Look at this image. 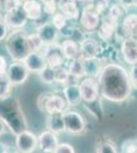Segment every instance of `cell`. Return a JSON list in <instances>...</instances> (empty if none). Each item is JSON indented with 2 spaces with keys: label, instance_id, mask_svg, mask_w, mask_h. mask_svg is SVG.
<instances>
[{
  "label": "cell",
  "instance_id": "60d3db41",
  "mask_svg": "<svg viewBox=\"0 0 137 153\" xmlns=\"http://www.w3.org/2000/svg\"><path fill=\"white\" fill-rule=\"evenodd\" d=\"M4 130H5V126H4L3 122H2V120H0V137H1V136L3 135Z\"/></svg>",
  "mask_w": 137,
  "mask_h": 153
},
{
  "label": "cell",
  "instance_id": "4dcf8cb0",
  "mask_svg": "<svg viewBox=\"0 0 137 153\" xmlns=\"http://www.w3.org/2000/svg\"><path fill=\"white\" fill-rule=\"evenodd\" d=\"M51 24L57 31H61L67 26V19L63 13L57 12V13H54L53 16H52Z\"/></svg>",
  "mask_w": 137,
  "mask_h": 153
},
{
  "label": "cell",
  "instance_id": "603a6c76",
  "mask_svg": "<svg viewBox=\"0 0 137 153\" xmlns=\"http://www.w3.org/2000/svg\"><path fill=\"white\" fill-rule=\"evenodd\" d=\"M58 6L61 11V13H63L66 19H75L79 16V8L76 2L71 1V0H64L59 2Z\"/></svg>",
  "mask_w": 137,
  "mask_h": 153
},
{
  "label": "cell",
  "instance_id": "7bdbcfd3",
  "mask_svg": "<svg viewBox=\"0 0 137 153\" xmlns=\"http://www.w3.org/2000/svg\"><path fill=\"white\" fill-rule=\"evenodd\" d=\"M19 1H21V2H23V3H24V2H26V1H28V0H19Z\"/></svg>",
  "mask_w": 137,
  "mask_h": 153
},
{
  "label": "cell",
  "instance_id": "5bb4252c",
  "mask_svg": "<svg viewBox=\"0 0 137 153\" xmlns=\"http://www.w3.org/2000/svg\"><path fill=\"white\" fill-rule=\"evenodd\" d=\"M37 141H38V146L44 153H53L58 145L56 135L48 130L41 133L37 138Z\"/></svg>",
  "mask_w": 137,
  "mask_h": 153
},
{
  "label": "cell",
  "instance_id": "30bf717a",
  "mask_svg": "<svg viewBox=\"0 0 137 153\" xmlns=\"http://www.w3.org/2000/svg\"><path fill=\"white\" fill-rule=\"evenodd\" d=\"M2 19L6 24L7 28H11L14 30L22 29L27 24V21H28L22 5L12 9L11 11L7 12Z\"/></svg>",
  "mask_w": 137,
  "mask_h": 153
},
{
  "label": "cell",
  "instance_id": "7a4b0ae2",
  "mask_svg": "<svg viewBox=\"0 0 137 153\" xmlns=\"http://www.w3.org/2000/svg\"><path fill=\"white\" fill-rule=\"evenodd\" d=\"M0 120L16 136L28 129L21 104L19 100L12 96L0 99Z\"/></svg>",
  "mask_w": 137,
  "mask_h": 153
},
{
  "label": "cell",
  "instance_id": "836d02e7",
  "mask_svg": "<svg viewBox=\"0 0 137 153\" xmlns=\"http://www.w3.org/2000/svg\"><path fill=\"white\" fill-rule=\"evenodd\" d=\"M57 2L56 0H46L43 2V10L45 13L53 16V13H55L56 8H57Z\"/></svg>",
  "mask_w": 137,
  "mask_h": 153
},
{
  "label": "cell",
  "instance_id": "4fadbf2b",
  "mask_svg": "<svg viewBox=\"0 0 137 153\" xmlns=\"http://www.w3.org/2000/svg\"><path fill=\"white\" fill-rule=\"evenodd\" d=\"M100 16L95 11L93 6H88L84 8L82 12L80 23L86 31H94L99 25Z\"/></svg>",
  "mask_w": 137,
  "mask_h": 153
},
{
  "label": "cell",
  "instance_id": "83f0119b",
  "mask_svg": "<svg viewBox=\"0 0 137 153\" xmlns=\"http://www.w3.org/2000/svg\"><path fill=\"white\" fill-rule=\"evenodd\" d=\"M97 153H118V150L113 142L106 140L97 145Z\"/></svg>",
  "mask_w": 137,
  "mask_h": 153
},
{
  "label": "cell",
  "instance_id": "277c9868",
  "mask_svg": "<svg viewBox=\"0 0 137 153\" xmlns=\"http://www.w3.org/2000/svg\"><path fill=\"white\" fill-rule=\"evenodd\" d=\"M38 108L47 114L52 113H64L68 110V103L66 99L61 95L53 94V93H41L37 99Z\"/></svg>",
  "mask_w": 137,
  "mask_h": 153
},
{
  "label": "cell",
  "instance_id": "1f68e13d",
  "mask_svg": "<svg viewBox=\"0 0 137 153\" xmlns=\"http://www.w3.org/2000/svg\"><path fill=\"white\" fill-rule=\"evenodd\" d=\"M124 14V10L122 8L121 5H118V4H114L113 6L109 8V13L108 18L109 19H112L115 23H118V21L120 19Z\"/></svg>",
  "mask_w": 137,
  "mask_h": 153
},
{
  "label": "cell",
  "instance_id": "bcb514c9",
  "mask_svg": "<svg viewBox=\"0 0 137 153\" xmlns=\"http://www.w3.org/2000/svg\"><path fill=\"white\" fill-rule=\"evenodd\" d=\"M41 1H42V2H44V1H46V0H41Z\"/></svg>",
  "mask_w": 137,
  "mask_h": 153
},
{
  "label": "cell",
  "instance_id": "9a60e30c",
  "mask_svg": "<svg viewBox=\"0 0 137 153\" xmlns=\"http://www.w3.org/2000/svg\"><path fill=\"white\" fill-rule=\"evenodd\" d=\"M100 51V45L94 39H85L80 44V58L82 59L98 57Z\"/></svg>",
  "mask_w": 137,
  "mask_h": 153
},
{
  "label": "cell",
  "instance_id": "8d00e7d4",
  "mask_svg": "<svg viewBox=\"0 0 137 153\" xmlns=\"http://www.w3.org/2000/svg\"><path fill=\"white\" fill-rule=\"evenodd\" d=\"M7 26L2 19H0V41L4 40L7 36Z\"/></svg>",
  "mask_w": 137,
  "mask_h": 153
},
{
  "label": "cell",
  "instance_id": "ab89813d",
  "mask_svg": "<svg viewBox=\"0 0 137 153\" xmlns=\"http://www.w3.org/2000/svg\"><path fill=\"white\" fill-rule=\"evenodd\" d=\"M121 6L129 7V6H136V0H119Z\"/></svg>",
  "mask_w": 137,
  "mask_h": 153
},
{
  "label": "cell",
  "instance_id": "f35d334b",
  "mask_svg": "<svg viewBox=\"0 0 137 153\" xmlns=\"http://www.w3.org/2000/svg\"><path fill=\"white\" fill-rule=\"evenodd\" d=\"M106 2L99 1L98 3L96 4V6L94 7V9H95V11L99 14V16H100V14L104 11V9H106Z\"/></svg>",
  "mask_w": 137,
  "mask_h": 153
},
{
  "label": "cell",
  "instance_id": "cb8c5ba5",
  "mask_svg": "<svg viewBox=\"0 0 137 153\" xmlns=\"http://www.w3.org/2000/svg\"><path fill=\"white\" fill-rule=\"evenodd\" d=\"M68 73L70 76H74L76 79H81L85 75L83 68V62H82V58H76L71 60V63L69 65Z\"/></svg>",
  "mask_w": 137,
  "mask_h": 153
},
{
  "label": "cell",
  "instance_id": "f546056e",
  "mask_svg": "<svg viewBox=\"0 0 137 153\" xmlns=\"http://www.w3.org/2000/svg\"><path fill=\"white\" fill-rule=\"evenodd\" d=\"M54 82H57L59 84H64L69 81L70 75L68 73V70L64 68H58L54 70Z\"/></svg>",
  "mask_w": 137,
  "mask_h": 153
},
{
  "label": "cell",
  "instance_id": "b9f144b4",
  "mask_svg": "<svg viewBox=\"0 0 137 153\" xmlns=\"http://www.w3.org/2000/svg\"><path fill=\"white\" fill-rule=\"evenodd\" d=\"M81 1H86V2H92L93 0H81Z\"/></svg>",
  "mask_w": 137,
  "mask_h": 153
},
{
  "label": "cell",
  "instance_id": "2e32d148",
  "mask_svg": "<svg viewBox=\"0 0 137 153\" xmlns=\"http://www.w3.org/2000/svg\"><path fill=\"white\" fill-rule=\"evenodd\" d=\"M37 34L40 36L45 45L52 44L56 39L57 30L52 26L51 23H43L37 27Z\"/></svg>",
  "mask_w": 137,
  "mask_h": 153
},
{
  "label": "cell",
  "instance_id": "d6a6232c",
  "mask_svg": "<svg viewBox=\"0 0 137 153\" xmlns=\"http://www.w3.org/2000/svg\"><path fill=\"white\" fill-rule=\"evenodd\" d=\"M122 153H136V139H127L121 146Z\"/></svg>",
  "mask_w": 137,
  "mask_h": 153
},
{
  "label": "cell",
  "instance_id": "f6af8a7d",
  "mask_svg": "<svg viewBox=\"0 0 137 153\" xmlns=\"http://www.w3.org/2000/svg\"><path fill=\"white\" fill-rule=\"evenodd\" d=\"M101 1H103V2H106V1H108V0H101Z\"/></svg>",
  "mask_w": 137,
  "mask_h": 153
},
{
  "label": "cell",
  "instance_id": "e0dca14e",
  "mask_svg": "<svg viewBox=\"0 0 137 153\" xmlns=\"http://www.w3.org/2000/svg\"><path fill=\"white\" fill-rule=\"evenodd\" d=\"M61 50L66 59L73 60L80 58V45L72 39H67L61 45Z\"/></svg>",
  "mask_w": 137,
  "mask_h": 153
},
{
  "label": "cell",
  "instance_id": "ee69618b",
  "mask_svg": "<svg viewBox=\"0 0 137 153\" xmlns=\"http://www.w3.org/2000/svg\"><path fill=\"white\" fill-rule=\"evenodd\" d=\"M71 1H74V2H76V1H81V0H71Z\"/></svg>",
  "mask_w": 137,
  "mask_h": 153
},
{
  "label": "cell",
  "instance_id": "7402d4cb",
  "mask_svg": "<svg viewBox=\"0 0 137 153\" xmlns=\"http://www.w3.org/2000/svg\"><path fill=\"white\" fill-rule=\"evenodd\" d=\"M116 29H117V23H115V22L109 19V18H106L104 21L103 22V24H101L100 28H99L98 36L103 41H109L114 37Z\"/></svg>",
  "mask_w": 137,
  "mask_h": 153
},
{
  "label": "cell",
  "instance_id": "e575fe53",
  "mask_svg": "<svg viewBox=\"0 0 137 153\" xmlns=\"http://www.w3.org/2000/svg\"><path fill=\"white\" fill-rule=\"evenodd\" d=\"M53 153H75V149L72 145L68 143H61L58 144Z\"/></svg>",
  "mask_w": 137,
  "mask_h": 153
},
{
  "label": "cell",
  "instance_id": "74e56055",
  "mask_svg": "<svg viewBox=\"0 0 137 153\" xmlns=\"http://www.w3.org/2000/svg\"><path fill=\"white\" fill-rule=\"evenodd\" d=\"M7 71V63L4 56L0 55V75H5Z\"/></svg>",
  "mask_w": 137,
  "mask_h": 153
},
{
  "label": "cell",
  "instance_id": "f1b7e54d",
  "mask_svg": "<svg viewBox=\"0 0 137 153\" xmlns=\"http://www.w3.org/2000/svg\"><path fill=\"white\" fill-rule=\"evenodd\" d=\"M54 70L49 66H46L43 71L39 74L40 76V79L42 81V83L47 84V85H50V84L54 83Z\"/></svg>",
  "mask_w": 137,
  "mask_h": 153
},
{
  "label": "cell",
  "instance_id": "3957f363",
  "mask_svg": "<svg viewBox=\"0 0 137 153\" xmlns=\"http://www.w3.org/2000/svg\"><path fill=\"white\" fill-rule=\"evenodd\" d=\"M5 47L7 52L14 61H23L30 53L27 33L21 29L12 31L6 37Z\"/></svg>",
  "mask_w": 137,
  "mask_h": 153
},
{
  "label": "cell",
  "instance_id": "ac0fdd59",
  "mask_svg": "<svg viewBox=\"0 0 137 153\" xmlns=\"http://www.w3.org/2000/svg\"><path fill=\"white\" fill-rule=\"evenodd\" d=\"M64 98L66 99L68 106H77L81 103L82 98L80 94L79 85L70 84L64 89Z\"/></svg>",
  "mask_w": 137,
  "mask_h": 153
},
{
  "label": "cell",
  "instance_id": "7c38bea8",
  "mask_svg": "<svg viewBox=\"0 0 137 153\" xmlns=\"http://www.w3.org/2000/svg\"><path fill=\"white\" fill-rule=\"evenodd\" d=\"M121 53L124 60L130 65L137 63V42L135 38H127L122 42Z\"/></svg>",
  "mask_w": 137,
  "mask_h": 153
},
{
  "label": "cell",
  "instance_id": "8992f818",
  "mask_svg": "<svg viewBox=\"0 0 137 153\" xmlns=\"http://www.w3.org/2000/svg\"><path fill=\"white\" fill-rule=\"evenodd\" d=\"M80 89V94L82 101L89 104V103L95 102L99 97V88L98 83L93 78H86L84 79L79 85Z\"/></svg>",
  "mask_w": 137,
  "mask_h": 153
},
{
  "label": "cell",
  "instance_id": "ba28073f",
  "mask_svg": "<svg viewBox=\"0 0 137 153\" xmlns=\"http://www.w3.org/2000/svg\"><path fill=\"white\" fill-rule=\"evenodd\" d=\"M16 145L19 152L32 153L37 148L38 141H37V137L33 133L26 130L16 135Z\"/></svg>",
  "mask_w": 137,
  "mask_h": 153
},
{
  "label": "cell",
  "instance_id": "d4e9b609",
  "mask_svg": "<svg viewBox=\"0 0 137 153\" xmlns=\"http://www.w3.org/2000/svg\"><path fill=\"white\" fill-rule=\"evenodd\" d=\"M28 46L30 52H40L45 44L38 34H32L28 36Z\"/></svg>",
  "mask_w": 137,
  "mask_h": 153
},
{
  "label": "cell",
  "instance_id": "5b68a950",
  "mask_svg": "<svg viewBox=\"0 0 137 153\" xmlns=\"http://www.w3.org/2000/svg\"><path fill=\"white\" fill-rule=\"evenodd\" d=\"M63 115L64 131L74 135L82 134L85 131V120L79 112L74 111V110H67L64 112Z\"/></svg>",
  "mask_w": 137,
  "mask_h": 153
},
{
  "label": "cell",
  "instance_id": "ffe728a7",
  "mask_svg": "<svg viewBox=\"0 0 137 153\" xmlns=\"http://www.w3.org/2000/svg\"><path fill=\"white\" fill-rule=\"evenodd\" d=\"M64 113H52L47 117L46 126L48 131L53 134H61L64 132Z\"/></svg>",
  "mask_w": 137,
  "mask_h": 153
},
{
  "label": "cell",
  "instance_id": "6da1fadb",
  "mask_svg": "<svg viewBox=\"0 0 137 153\" xmlns=\"http://www.w3.org/2000/svg\"><path fill=\"white\" fill-rule=\"evenodd\" d=\"M97 83L100 95L112 102H124L130 97L133 91L129 74L123 66L117 63L103 65Z\"/></svg>",
  "mask_w": 137,
  "mask_h": 153
},
{
  "label": "cell",
  "instance_id": "9c48e42d",
  "mask_svg": "<svg viewBox=\"0 0 137 153\" xmlns=\"http://www.w3.org/2000/svg\"><path fill=\"white\" fill-rule=\"evenodd\" d=\"M44 58H45L46 65L49 68H61L64 62V58L63 53L61 50V46L56 45V44L52 43L48 44L45 48V53L43 54Z\"/></svg>",
  "mask_w": 137,
  "mask_h": 153
},
{
  "label": "cell",
  "instance_id": "8fae6325",
  "mask_svg": "<svg viewBox=\"0 0 137 153\" xmlns=\"http://www.w3.org/2000/svg\"><path fill=\"white\" fill-rule=\"evenodd\" d=\"M23 63L28 70V71L37 74H40L47 66L45 58H44L43 54L41 52H30L25 57Z\"/></svg>",
  "mask_w": 137,
  "mask_h": 153
},
{
  "label": "cell",
  "instance_id": "52a82bcc",
  "mask_svg": "<svg viewBox=\"0 0 137 153\" xmlns=\"http://www.w3.org/2000/svg\"><path fill=\"white\" fill-rule=\"evenodd\" d=\"M29 71L23 61H14L7 68L6 76L11 85H22L27 81Z\"/></svg>",
  "mask_w": 137,
  "mask_h": 153
},
{
  "label": "cell",
  "instance_id": "4316f807",
  "mask_svg": "<svg viewBox=\"0 0 137 153\" xmlns=\"http://www.w3.org/2000/svg\"><path fill=\"white\" fill-rule=\"evenodd\" d=\"M22 2L19 0H0V13L2 18L7 13L11 11L12 9L21 6Z\"/></svg>",
  "mask_w": 137,
  "mask_h": 153
},
{
  "label": "cell",
  "instance_id": "44dd1931",
  "mask_svg": "<svg viewBox=\"0 0 137 153\" xmlns=\"http://www.w3.org/2000/svg\"><path fill=\"white\" fill-rule=\"evenodd\" d=\"M83 62V68L85 75L91 76H98L103 68V60L99 57H93V58H86L82 59Z\"/></svg>",
  "mask_w": 137,
  "mask_h": 153
},
{
  "label": "cell",
  "instance_id": "d6986e66",
  "mask_svg": "<svg viewBox=\"0 0 137 153\" xmlns=\"http://www.w3.org/2000/svg\"><path fill=\"white\" fill-rule=\"evenodd\" d=\"M23 10L26 14L27 19L35 21L41 18L42 16V5L37 0H28L22 4Z\"/></svg>",
  "mask_w": 137,
  "mask_h": 153
},
{
  "label": "cell",
  "instance_id": "484cf974",
  "mask_svg": "<svg viewBox=\"0 0 137 153\" xmlns=\"http://www.w3.org/2000/svg\"><path fill=\"white\" fill-rule=\"evenodd\" d=\"M12 85L5 75H0V99H4L11 96Z\"/></svg>",
  "mask_w": 137,
  "mask_h": 153
},
{
  "label": "cell",
  "instance_id": "d590c367",
  "mask_svg": "<svg viewBox=\"0 0 137 153\" xmlns=\"http://www.w3.org/2000/svg\"><path fill=\"white\" fill-rule=\"evenodd\" d=\"M129 79H130L132 88L136 89V87H137V68H136V65L132 66V70L130 71V74H129Z\"/></svg>",
  "mask_w": 137,
  "mask_h": 153
}]
</instances>
